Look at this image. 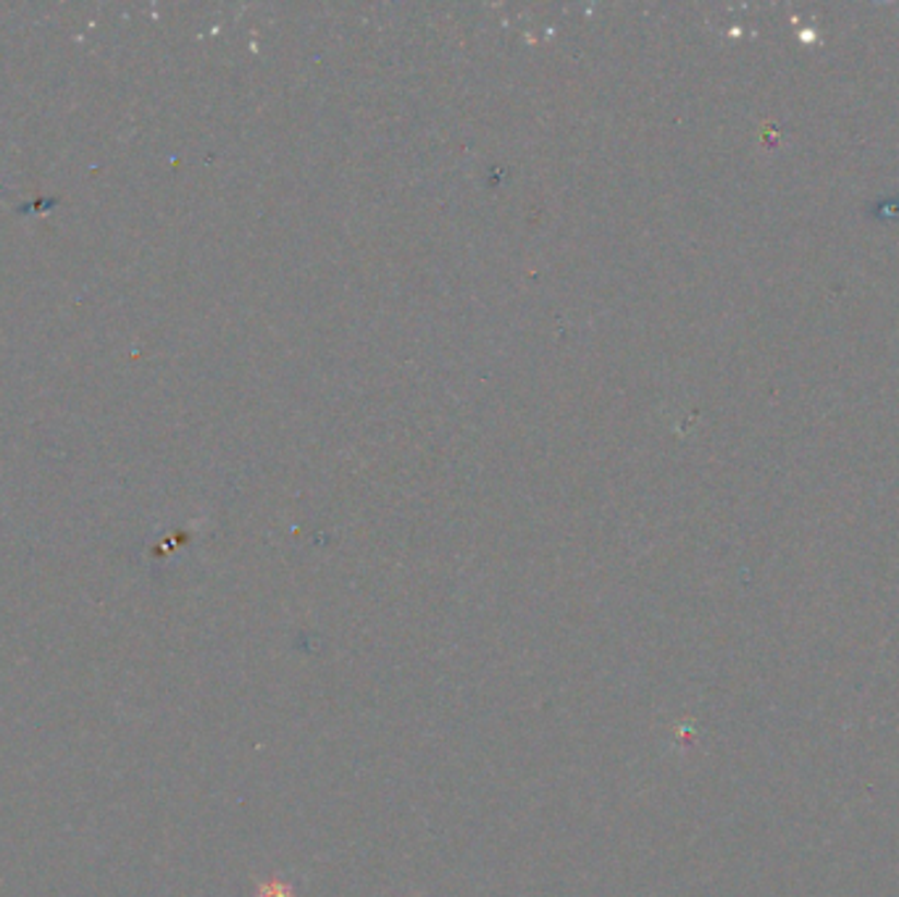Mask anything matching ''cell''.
I'll return each mask as SVG.
<instances>
[{"label":"cell","instance_id":"6da1fadb","mask_svg":"<svg viewBox=\"0 0 899 897\" xmlns=\"http://www.w3.org/2000/svg\"><path fill=\"white\" fill-rule=\"evenodd\" d=\"M256 897H297V895H295V887L287 880L271 876V880L258 884Z\"/></svg>","mask_w":899,"mask_h":897}]
</instances>
